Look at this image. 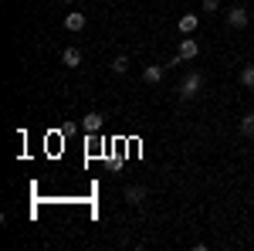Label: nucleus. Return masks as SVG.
Masks as SVG:
<instances>
[{"mask_svg": "<svg viewBox=\"0 0 254 251\" xmlns=\"http://www.w3.org/2000/svg\"><path fill=\"white\" fill-rule=\"evenodd\" d=\"M176 27H180V34H193L196 27H200V17L196 14H183V17L176 20Z\"/></svg>", "mask_w": 254, "mask_h": 251, "instance_id": "3", "label": "nucleus"}, {"mask_svg": "<svg viewBox=\"0 0 254 251\" xmlns=\"http://www.w3.org/2000/svg\"><path fill=\"white\" fill-rule=\"evenodd\" d=\"M64 27L78 34L81 27H85V14H81V10H68V14H64Z\"/></svg>", "mask_w": 254, "mask_h": 251, "instance_id": "5", "label": "nucleus"}, {"mask_svg": "<svg viewBox=\"0 0 254 251\" xmlns=\"http://www.w3.org/2000/svg\"><path fill=\"white\" fill-rule=\"evenodd\" d=\"M142 82L159 85V82H163V68H159V65H146V68H142Z\"/></svg>", "mask_w": 254, "mask_h": 251, "instance_id": "7", "label": "nucleus"}, {"mask_svg": "<svg viewBox=\"0 0 254 251\" xmlns=\"http://www.w3.org/2000/svg\"><path fill=\"white\" fill-rule=\"evenodd\" d=\"M61 3H71V0H61Z\"/></svg>", "mask_w": 254, "mask_h": 251, "instance_id": "14", "label": "nucleus"}, {"mask_svg": "<svg viewBox=\"0 0 254 251\" xmlns=\"http://www.w3.org/2000/svg\"><path fill=\"white\" fill-rule=\"evenodd\" d=\"M200 88H203V75L200 72H190V75L183 78V85H180V98H196Z\"/></svg>", "mask_w": 254, "mask_h": 251, "instance_id": "1", "label": "nucleus"}, {"mask_svg": "<svg viewBox=\"0 0 254 251\" xmlns=\"http://www.w3.org/2000/svg\"><path fill=\"white\" fill-rule=\"evenodd\" d=\"M146 197H149V190H146L142 183H132V187H126V200H129V204H142Z\"/></svg>", "mask_w": 254, "mask_h": 251, "instance_id": "6", "label": "nucleus"}, {"mask_svg": "<svg viewBox=\"0 0 254 251\" xmlns=\"http://www.w3.org/2000/svg\"><path fill=\"white\" fill-rule=\"evenodd\" d=\"M176 55H180L183 61H193L196 55H200V44H196L193 38H183V41H180V51H176Z\"/></svg>", "mask_w": 254, "mask_h": 251, "instance_id": "2", "label": "nucleus"}, {"mask_svg": "<svg viewBox=\"0 0 254 251\" xmlns=\"http://www.w3.org/2000/svg\"><path fill=\"white\" fill-rule=\"evenodd\" d=\"M81 126H85L88 133H98V129H102V116H98V112H88V116L81 119Z\"/></svg>", "mask_w": 254, "mask_h": 251, "instance_id": "9", "label": "nucleus"}, {"mask_svg": "<svg viewBox=\"0 0 254 251\" xmlns=\"http://www.w3.org/2000/svg\"><path fill=\"white\" fill-rule=\"evenodd\" d=\"M61 61H64L68 68H78L81 65V51L78 48H64V51H61Z\"/></svg>", "mask_w": 254, "mask_h": 251, "instance_id": "8", "label": "nucleus"}, {"mask_svg": "<svg viewBox=\"0 0 254 251\" xmlns=\"http://www.w3.org/2000/svg\"><path fill=\"white\" fill-rule=\"evenodd\" d=\"M227 24L231 27H248V10L244 7H231L227 10Z\"/></svg>", "mask_w": 254, "mask_h": 251, "instance_id": "4", "label": "nucleus"}, {"mask_svg": "<svg viewBox=\"0 0 254 251\" xmlns=\"http://www.w3.org/2000/svg\"><path fill=\"white\" fill-rule=\"evenodd\" d=\"M200 10H207V14H217L220 10V0H203V7Z\"/></svg>", "mask_w": 254, "mask_h": 251, "instance_id": "13", "label": "nucleus"}, {"mask_svg": "<svg viewBox=\"0 0 254 251\" xmlns=\"http://www.w3.org/2000/svg\"><path fill=\"white\" fill-rule=\"evenodd\" d=\"M241 133L248 136V139H254V112H248V116L241 119Z\"/></svg>", "mask_w": 254, "mask_h": 251, "instance_id": "11", "label": "nucleus"}, {"mask_svg": "<svg viewBox=\"0 0 254 251\" xmlns=\"http://www.w3.org/2000/svg\"><path fill=\"white\" fill-rule=\"evenodd\" d=\"M241 85H244V88H254V65H244V72H241Z\"/></svg>", "mask_w": 254, "mask_h": 251, "instance_id": "12", "label": "nucleus"}, {"mask_svg": "<svg viewBox=\"0 0 254 251\" xmlns=\"http://www.w3.org/2000/svg\"><path fill=\"white\" fill-rule=\"evenodd\" d=\"M109 68H112L116 75H126V72H129V58H126V55H119V58H112V65H109Z\"/></svg>", "mask_w": 254, "mask_h": 251, "instance_id": "10", "label": "nucleus"}]
</instances>
